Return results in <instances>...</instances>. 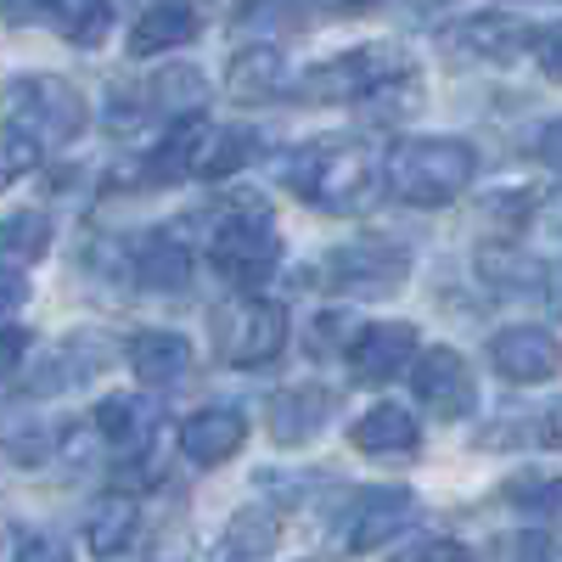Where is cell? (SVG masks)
<instances>
[{"mask_svg":"<svg viewBox=\"0 0 562 562\" xmlns=\"http://www.w3.org/2000/svg\"><path fill=\"white\" fill-rule=\"evenodd\" d=\"M299 102H360L366 113L405 119L416 108V63L400 45H355V52L299 74Z\"/></svg>","mask_w":562,"mask_h":562,"instance_id":"1","label":"cell"},{"mask_svg":"<svg viewBox=\"0 0 562 562\" xmlns=\"http://www.w3.org/2000/svg\"><path fill=\"white\" fill-rule=\"evenodd\" d=\"M383 180H389V169H378V158L366 147H355V140H344V135L310 140V147L293 153V164H288V186L326 214H366L383 198Z\"/></svg>","mask_w":562,"mask_h":562,"instance_id":"2","label":"cell"},{"mask_svg":"<svg viewBox=\"0 0 562 562\" xmlns=\"http://www.w3.org/2000/svg\"><path fill=\"white\" fill-rule=\"evenodd\" d=\"M479 180V153L461 135H411L389 153V192L411 209H445Z\"/></svg>","mask_w":562,"mask_h":562,"instance_id":"3","label":"cell"},{"mask_svg":"<svg viewBox=\"0 0 562 562\" xmlns=\"http://www.w3.org/2000/svg\"><path fill=\"white\" fill-rule=\"evenodd\" d=\"M209 259L237 293H259L281 265V231L265 203L237 198L209 231Z\"/></svg>","mask_w":562,"mask_h":562,"instance_id":"4","label":"cell"},{"mask_svg":"<svg viewBox=\"0 0 562 562\" xmlns=\"http://www.w3.org/2000/svg\"><path fill=\"white\" fill-rule=\"evenodd\" d=\"M288 349V310L265 293H237L231 304L214 310V355L237 371L270 366Z\"/></svg>","mask_w":562,"mask_h":562,"instance_id":"5","label":"cell"},{"mask_svg":"<svg viewBox=\"0 0 562 562\" xmlns=\"http://www.w3.org/2000/svg\"><path fill=\"white\" fill-rule=\"evenodd\" d=\"M315 276L344 299H394L411 276V254L389 237H355L326 254Z\"/></svg>","mask_w":562,"mask_h":562,"instance_id":"6","label":"cell"},{"mask_svg":"<svg viewBox=\"0 0 562 562\" xmlns=\"http://www.w3.org/2000/svg\"><path fill=\"white\" fill-rule=\"evenodd\" d=\"M7 119L34 130L45 147H63L85 130V97L57 74H18L7 85Z\"/></svg>","mask_w":562,"mask_h":562,"instance_id":"7","label":"cell"},{"mask_svg":"<svg viewBox=\"0 0 562 562\" xmlns=\"http://www.w3.org/2000/svg\"><path fill=\"white\" fill-rule=\"evenodd\" d=\"M411 506H416V495L400 490V484H366V490H355L344 501V512L333 518V535H326V540H333L338 557L378 551V546H389L411 524Z\"/></svg>","mask_w":562,"mask_h":562,"instance_id":"8","label":"cell"},{"mask_svg":"<svg viewBox=\"0 0 562 562\" xmlns=\"http://www.w3.org/2000/svg\"><path fill=\"white\" fill-rule=\"evenodd\" d=\"M411 389H416L422 405H428L434 416H445V422H461V416L479 411V378H473V366H467L456 349H445V344L416 355Z\"/></svg>","mask_w":562,"mask_h":562,"instance_id":"9","label":"cell"},{"mask_svg":"<svg viewBox=\"0 0 562 562\" xmlns=\"http://www.w3.org/2000/svg\"><path fill=\"white\" fill-rule=\"evenodd\" d=\"M416 326L411 321H371L349 338V378L378 389V383H394L400 371L416 366Z\"/></svg>","mask_w":562,"mask_h":562,"instance_id":"10","label":"cell"},{"mask_svg":"<svg viewBox=\"0 0 562 562\" xmlns=\"http://www.w3.org/2000/svg\"><path fill=\"white\" fill-rule=\"evenodd\" d=\"M490 366L506 383H551L562 371V344L546 326H506L490 338Z\"/></svg>","mask_w":562,"mask_h":562,"instance_id":"11","label":"cell"},{"mask_svg":"<svg viewBox=\"0 0 562 562\" xmlns=\"http://www.w3.org/2000/svg\"><path fill=\"white\" fill-rule=\"evenodd\" d=\"M209 23V0H153L130 29V57H158L192 45Z\"/></svg>","mask_w":562,"mask_h":562,"instance_id":"12","label":"cell"},{"mask_svg":"<svg viewBox=\"0 0 562 562\" xmlns=\"http://www.w3.org/2000/svg\"><path fill=\"white\" fill-rule=\"evenodd\" d=\"M248 445V416L237 405H203L180 422V456L198 467H220Z\"/></svg>","mask_w":562,"mask_h":562,"instance_id":"13","label":"cell"},{"mask_svg":"<svg viewBox=\"0 0 562 562\" xmlns=\"http://www.w3.org/2000/svg\"><path fill=\"white\" fill-rule=\"evenodd\" d=\"M333 389H321V383H293V389H281V394H270V405H265V428H270V439L276 445H310L321 428H326V416H333Z\"/></svg>","mask_w":562,"mask_h":562,"instance_id":"14","label":"cell"},{"mask_svg":"<svg viewBox=\"0 0 562 562\" xmlns=\"http://www.w3.org/2000/svg\"><path fill=\"white\" fill-rule=\"evenodd\" d=\"M158 428H164V411H158L147 394H108V400L97 405V434H102L119 456H130V461H140V456L153 450Z\"/></svg>","mask_w":562,"mask_h":562,"instance_id":"15","label":"cell"},{"mask_svg":"<svg viewBox=\"0 0 562 562\" xmlns=\"http://www.w3.org/2000/svg\"><path fill=\"white\" fill-rule=\"evenodd\" d=\"M293 85L299 79L288 74V57H281L276 45H248V52H237V57H231V68H225V97L243 102V108L288 97Z\"/></svg>","mask_w":562,"mask_h":562,"instance_id":"16","label":"cell"},{"mask_svg":"<svg viewBox=\"0 0 562 562\" xmlns=\"http://www.w3.org/2000/svg\"><path fill=\"white\" fill-rule=\"evenodd\" d=\"M203 135H209V124H203V113H192V119H169V135L158 140V147L140 158V169H135V180L147 186H175V180H186V175H198V153H203Z\"/></svg>","mask_w":562,"mask_h":562,"instance_id":"17","label":"cell"},{"mask_svg":"<svg viewBox=\"0 0 562 562\" xmlns=\"http://www.w3.org/2000/svg\"><path fill=\"white\" fill-rule=\"evenodd\" d=\"M349 445L360 450V456H378V461H405V456H416V445H422V428H416V416L405 411V405H371L360 422H355V434H349Z\"/></svg>","mask_w":562,"mask_h":562,"instance_id":"18","label":"cell"},{"mask_svg":"<svg viewBox=\"0 0 562 562\" xmlns=\"http://www.w3.org/2000/svg\"><path fill=\"white\" fill-rule=\"evenodd\" d=\"M130 265H135V281L153 293H180L186 281H192V248H186V237L175 225H158L153 237L135 248Z\"/></svg>","mask_w":562,"mask_h":562,"instance_id":"19","label":"cell"},{"mask_svg":"<svg viewBox=\"0 0 562 562\" xmlns=\"http://www.w3.org/2000/svg\"><path fill=\"white\" fill-rule=\"evenodd\" d=\"M124 355H130L135 378L147 389H175V383H186V371H192V344L180 333H135Z\"/></svg>","mask_w":562,"mask_h":562,"instance_id":"20","label":"cell"},{"mask_svg":"<svg viewBox=\"0 0 562 562\" xmlns=\"http://www.w3.org/2000/svg\"><path fill=\"white\" fill-rule=\"evenodd\" d=\"M456 45L461 52H473V57H490V63H512V57H524L529 45H535V29H524L518 18H473V23H461L456 29Z\"/></svg>","mask_w":562,"mask_h":562,"instance_id":"21","label":"cell"},{"mask_svg":"<svg viewBox=\"0 0 562 562\" xmlns=\"http://www.w3.org/2000/svg\"><path fill=\"white\" fill-rule=\"evenodd\" d=\"M135 529H140L135 495H102L97 506H90V518H85V546L97 557H119V551H130Z\"/></svg>","mask_w":562,"mask_h":562,"instance_id":"22","label":"cell"},{"mask_svg":"<svg viewBox=\"0 0 562 562\" xmlns=\"http://www.w3.org/2000/svg\"><path fill=\"white\" fill-rule=\"evenodd\" d=\"M259 153V135L248 124H209L203 135V153H198V180H231V175H243Z\"/></svg>","mask_w":562,"mask_h":562,"instance_id":"23","label":"cell"},{"mask_svg":"<svg viewBox=\"0 0 562 562\" xmlns=\"http://www.w3.org/2000/svg\"><path fill=\"white\" fill-rule=\"evenodd\" d=\"M276 535H281V524H276L270 506H243L220 535V562H265Z\"/></svg>","mask_w":562,"mask_h":562,"instance_id":"24","label":"cell"},{"mask_svg":"<svg viewBox=\"0 0 562 562\" xmlns=\"http://www.w3.org/2000/svg\"><path fill=\"white\" fill-rule=\"evenodd\" d=\"M203 102H209V79L186 63L153 74V85H147V108L164 119H192V113H203Z\"/></svg>","mask_w":562,"mask_h":562,"instance_id":"25","label":"cell"},{"mask_svg":"<svg viewBox=\"0 0 562 562\" xmlns=\"http://www.w3.org/2000/svg\"><path fill=\"white\" fill-rule=\"evenodd\" d=\"M479 270H484V288L490 293H506V299H529V293L546 288L540 265L529 254H518V248H484L479 254Z\"/></svg>","mask_w":562,"mask_h":562,"instance_id":"26","label":"cell"},{"mask_svg":"<svg viewBox=\"0 0 562 562\" xmlns=\"http://www.w3.org/2000/svg\"><path fill=\"white\" fill-rule=\"evenodd\" d=\"M501 501L512 512H524L529 524L540 529H562V479H546V473H524V479H506L501 484Z\"/></svg>","mask_w":562,"mask_h":562,"instance_id":"27","label":"cell"},{"mask_svg":"<svg viewBox=\"0 0 562 562\" xmlns=\"http://www.w3.org/2000/svg\"><path fill=\"white\" fill-rule=\"evenodd\" d=\"M45 18H52V29L68 40V45H102L108 29H113V7L108 0H52L45 7Z\"/></svg>","mask_w":562,"mask_h":562,"instance_id":"28","label":"cell"},{"mask_svg":"<svg viewBox=\"0 0 562 562\" xmlns=\"http://www.w3.org/2000/svg\"><path fill=\"white\" fill-rule=\"evenodd\" d=\"M0 248H7V259H18V265H40L45 248H52V220H45L40 209H12L7 231H0Z\"/></svg>","mask_w":562,"mask_h":562,"instance_id":"29","label":"cell"},{"mask_svg":"<svg viewBox=\"0 0 562 562\" xmlns=\"http://www.w3.org/2000/svg\"><path fill=\"white\" fill-rule=\"evenodd\" d=\"M490 562H562V540L540 535V529H524V535H501L490 546Z\"/></svg>","mask_w":562,"mask_h":562,"instance_id":"30","label":"cell"},{"mask_svg":"<svg viewBox=\"0 0 562 562\" xmlns=\"http://www.w3.org/2000/svg\"><path fill=\"white\" fill-rule=\"evenodd\" d=\"M40 153H45V140L7 119V135H0V169H7V180H23L29 169H40Z\"/></svg>","mask_w":562,"mask_h":562,"instance_id":"31","label":"cell"},{"mask_svg":"<svg viewBox=\"0 0 562 562\" xmlns=\"http://www.w3.org/2000/svg\"><path fill=\"white\" fill-rule=\"evenodd\" d=\"M288 0H248V7L237 12V23L243 29H293L299 23V12H281Z\"/></svg>","mask_w":562,"mask_h":562,"instance_id":"32","label":"cell"},{"mask_svg":"<svg viewBox=\"0 0 562 562\" xmlns=\"http://www.w3.org/2000/svg\"><path fill=\"white\" fill-rule=\"evenodd\" d=\"M12 535H18V529H12ZM12 562H74V551H68L63 540H52V535H34V540H23V535H18Z\"/></svg>","mask_w":562,"mask_h":562,"instance_id":"33","label":"cell"},{"mask_svg":"<svg viewBox=\"0 0 562 562\" xmlns=\"http://www.w3.org/2000/svg\"><path fill=\"white\" fill-rule=\"evenodd\" d=\"M524 434H529L535 445H546V450H562V400H551L546 411H535Z\"/></svg>","mask_w":562,"mask_h":562,"instance_id":"34","label":"cell"},{"mask_svg":"<svg viewBox=\"0 0 562 562\" xmlns=\"http://www.w3.org/2000/svg\"><path fill=\"white\" fill-rule=\"evenodd\" d=\"M467 557H473L467 546H456V540H434V535L405 546V562H467Z\"/></svg>","mask_w":562,"mask_h":562,"instance_id":"35","label":"cell"},{"mask_svg":"<svg viewBox=\"0 0 562 562\" xmlns=\"http://www.w3.org/2000/svg\"><path fill=\"white\" fill-rule=\"evenodd\" d=\"M535 63L546 68V79H562V23L535 34Z\"/></svg>","mask_w":562,"mask_h":562,"instance_id":"36","label":"cell"},{"mask_svg":"<svg viewBox=\"0 0 562 562\" xmlns=\"http://www.w3.org/2000/svg\"><path fill=\"white\" fill-rule=\"evenodd\" d=\"M7 450H12V461H18V467H34V461L52 456V434H12V439H7Z\"/></svg>","mask_w":562,"mask_h":562,"instance_id":"37","label":"cell"},{"mask_svg":"<svg viewBox=\"0 0 562 562\" xmlns=\"http://www.w3.org/2000/svg\"><path fill=\"white\" fill-rule=\"evenodd\" d=\"M23 355H29V333L18 321H7V389L23 378Z\"/></svg>","mask_w":562,"mask_h":562,"instance_id":"38","label":"cell"},{"mask_svg":"<svg viewBox=\"0 0 562 562\" xmlns=\"http://www.w3.org/2000/svg\"><path fill=\"white\" fill-rule=\"evenodd\" d=\"M535 158H540L546 169H562V119H551V124L540 130V147H535Z\"/></svg>","mask_w":562,"mask_h":562,"instance_id":"39","label":"cell"},{"mask_svg":"<svg viewBox=\"0 0 562 562\" xmlns=\"http://www.w3.org/2000/svg\"><path fill=\"white\" fill-rule=\"evenodd\" d=\"M18 310H23V265L7 259V321H18Z\"/></svg>","mask_w":562,"mask_h":562,"instance_id":"40","label":"cell"},{"mask_svg":"<svg viewBox=\"0 0 562 562\" xmlns=\"http://www.w3.org/2000/svg\"><path fill=\"white\" fill-rule=\"evenodd\" d=\"M52 0H7V23H29V18H40Z\"/></svg>","mask_w":562,"mask_h":562,"instance_id":"41","label":"cell"},{"mask_svg":"<svg viewBox=\"0 0 562 562\" xmlns=\"http://www.w3.org/2000/svg\"><path fill=\"white\" fill-rule=\"evenodd\" d=\"M315 7H326V12H371L378 0H315Z\"/></svg>","mask_w":562,"mask_h":562,"instance_id":"42","label":"cell"},{"mask_svg":"<svg viewBox=\"0 0 562 562\" xmlns=\"http://www.w3.org/2000/svg\"><path fill=\"white\" fill-rule=\"evenodd\" d=\"M551 310H557V315H562V270H557V276H551Z\"/></svg>","mask_w":562,"mask_h":562,"instance_id":"43","label":"cell"},{"mask_svg":"<svg viewBox=\"0 0 562 562\" xmlns=\"http://www.w3.org/2000/svg\"><path fill=\"white\" fill-rule=\"evenodd\" d=\"M422 7H445V0H422Z\"/></svg>","mask_w":562,"mask_h":562,"instance_id":"44","label":"cell"}]
</instances>
